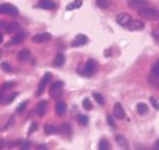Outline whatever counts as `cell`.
<instances>
[{"mask_svg": "<svg viewBox=\"0 0 159 150\" xmlns=\"http://www.w3.org/2000/svg\"><path fill=\"white\" fill-rule=\"evenodd\" d=\"M138 14L142 17V19L147 20H155L159 17V11L155 9V8H150V6H142L138 9Z\"/></svg>", "mask_w": 159, "mask_h": 150, "instance_id": "1", "label": "cell"}, {"mask_svg": "<svg viewBox=\"0 0 159 150\" xmlns=\"http://www.w3.org/2000/svg\"><path fill=\"white\" fill-rule=\"evenodd\" d=\"M97 68H98V64H97V61H93V60H89L86 64H84V68L78 72L81 75H84V77H92V75L95 74V71H97Z\"/></svg>", "mask_w": 159, "mask_h": 150, "instance_id": "2", "label": "cell"}, {"mask_svg": "<svg viewBox=\"0 0 159 150\" xmlns=\"http://www.w3.org/2000/svg\"><path fill=\"white\" fill-rule=\"evenodd\" d=\"M150 84L155 86L156 89H159V60L155 63V66L152 68V72H150Z\"/></svg>", "mask_w": 159, "mask_h": 150, "instance_id": "3", "label": "cell"}, {"mask_svg": "<svg viewBox=\"0 0 159 150\" xmlns=\"http://www.w3.org/2000/svg\"><path fill=\"white\" fill-rule=\"evenodd\" d=\"M0 14H6V16H19V9L11 5V3H2L0 5Z\"/></svg>", "mask_w": 159, "mask_h": 150, "instance_id": "4", "label": "cell"}, {"mask_svg": "<svg viewBox=\"0 0 159 150\" xmlns=\"http://www.w3.org/2000/svg\"><path fill=\"white\" fill-rule=\"evenodd\" d=\"M20 29L19 23H6V21H0V31H5L8 34H12V32H17Z\"/></svg>", "mask_w": 159, "mask_h": 150, "instance_id": "5", "label": "cell"}, {"mask_svg": "<svg viewBox=\"0 0 159 150\" xmlns=\"http://www.w3.org/2000/svg\"><path fill=\"white\" fill-rule=\"evenodd\" d=\"M51 80H52V75L49 74V72L44 74V77L41 78V81H40V84H39V89H37V95H39V96L43 94V91L46 89V86H48V83H49Z\"/></svg>", "mask_w": 159, "mask_h": 150, "instance_id": "6", "label": "cell"}, {"mask_svg": "<svg viewBox=\"0 0 159 150\" xmlns=\"http://www.w3.org/2000/svg\"><path fill=\"white\" fill-rule=\"evenodd\" d=\"M144 23L141 21V20H130L127 25H125V28L127 29H130V31H141V29H144Z\"/></svg>", "mask_w": 159, "mask_h": 150, "instance_id": "7", "label": "cell"}, {"mask_svg": "<svg viewBox=\"0 0 159 150\" xmlns=\"http://www.w3.org/2000/svg\"><path fill=\"white\" fill-rule=\"evenodd\" d=\"M130 20H132V17H130L129 14H125V12L116 14V23H118V25H121V26H124V28H125V25H127Z\"/></svg>", "mask_w": 159, "mask_h": 150, "instance_id": "8", "label": "cell"}, {"mask_svg": "<svg viewBox=\"0 0 159 150\" xmlns=\"http://www.w3.org/2000/svg\"><path fill=\"white\" fill-rule=\"evenodd\" d=\"M87 37L84 35V34H78L77 37L74 38V41H72V46L74 48H77V46H83V45H87Z\"/></svg>", "mask_w": 159, "mask_h": 150, "instance_id": "9", "label": "cell"}, {"mask_svg": "<svg viewBox=\"0 0 159 150\" xmlns=\"http://www.w3.org/2000/svg\"><path fill=\"white\" fill-rule=\"evenodd\" d=\"M51 40V34L49 32H43V34H37L32 37L34 43H44V41H49Z\"/></svg>", "mask_w": 159, "mask_h": 150, "instance_id": "10", "label": "cell"}, {"mask_svg": "<svg viewBox=\"0 0 159 150\" xmlns=\"http://www.w3.org/2000/svg\"><path fill=\"white\" fill-rule=\"evenodd\" d=\"M113 115L118 118V120H124L125 118V112H124V109H122V106L116 103L115 106H113Z\"/></svg>", "mask_w": 159, "mask_h": 150, "instance_id": "11", "label": "cell"}, {"mask_svg": "<svg viewBox=\"0 0 159 150\" xmlns=\"http://www.w3.org/2000/svg\"><path fill=\"white\" fill-rule=\"evenodd\" d=\"M129 6L135 8V9H139L142 6H148V2L147 0H129Z\"/></svg>", "mask_w": 159, "mask_h": 150, "instance_id": "12", "label": "cell"}, {"mask_svg": "<svg viewBox=\"0 0 159 150\" xmlns=\"http://www.w3.org/2000/svg\"><path fill=\"white\" fill-rule=\"evenodd\" d=\"M61 89H63V83L61 81H55L52 86H51V96H57V95L61 92Z\"/></svg>", "mask_w": 159, "mask_h": 150, "instance_id": "13", "label": "cell"}, {"mask_svg": "<svg viewBox=\"0 0 159 150\" xmlns=\"http://www.w3.org/2000/svg\"><path fill=\"white\" fill-rule=\"evenodd\" d=\"M37 8H43V9H54L55 3L52 0H40L37 3Z\"/></svg>", "mask_w": 159, "mask_h": 150, "instance_id": "14", "label": "cell"}, {"mask_svg": "<svg viewBox=\"0 0 159 150\" xmlns=\"http://www.w3.org/2000/svg\"><path fill=\"white\" fill-rule=\"evenodd\" d=\"M46 107H48V103H46V101H40L39 104L35 106V113H37L39 116H43L44 112H46Z\"/></svg>", "mask_w": 159, "mask_h": 150, "instance_id": "15", "label": "cell"}, {"mask_svg": "<svg viewBox=\"0 0 159 150\" xmlns=\"http://www.w3.org/2000/svg\"><path fill=\"white\" fill-rule=\"evenodd\" d=\"M25 38H26V32H19V34H16V35H14V38L11 40V45H17V43H21Z\"/></svg>", "mask_w": 159, "mask_h": 150, "instance_id": "16", "label": "cell"}, {"mask_svg": "<svg viewBox=\"0 0 159 150\" xmlns=\"http://www.w3.org/2000/svg\"><path fill=\"white\" fill-rule=\"evenodd\" d=\"M115 139H116V143H118L119 146L122 147V149H129V141L124 138V136H121V135H116L115 136Z\"/></svg>", "mask_w": 159, "mask_h": 150, "instance_id": "17", "label": "cell"}, {"mask_svg": "<svg viewBox=\"0 0 159 150\" xmlns=\"http://www.w3.org/2000/svg\"><path fill=\"white\" fill-rule=\"evenodd\" d=\"M16 96H17V94H11V95H8V96H0V103L2 104H9L11 101H14L16 100Z\"/></svg>", "mask_w": 159, "mask_h": 150, "instance_id": "18", "label": "cell"}, {"mask_svg": "<svg viewBox=\"0 0 159 150\" xmlns=\"http://www.w3.org/2000/svg\"><path fill=\"white\" fill-rule=\"evenodd\" d=\"M55 109H57V113H58L60 116H63V115L66 113V103H64V101H58Z\"/></svg>", "mask_w": 159, "mask_h": 150, "instance_id": "19", "label": "cell"}, {"mask_svg": "<svg viewBox=\"0 0 159 150\" xmlns=\"http://www.w3.org/2000/svg\"><path fill=\"white\" fill-rule=\"evenodd\" d=\"M19 60H23V61H26V60H31V52H29L28 49H23V51H20V52H19Z\"/></svg>", "mask_w": 159, "mask_h": 150, "instance_id": "20", "label": "cell"}, {"mask_svg": "<svg viewBox=\"0 0 159 150\" xmlns=\"http://www.w3.org/2000/svg\"><path fill=\"white\" fill-rule=\"evenodd\" d=\"M136 112L139 115H145V113L148 112V107H147V104H144V103H139L138 106H136Z\"/></svg>", "mask_w": 159, "mask_h": 150, "instance_id": "21", "label": "cell"}, {"mask_svg": "<svg viewBox=\"0 0 159 150\" xmlns=\"http://www.w3.org/2000/svg\"><path fill=\"white\" fill-rule=\"evenodd\" d=\"M63 64H64V55H63V54H58V55L55 57V60H54V66L61 68Z\"/></svg>", "mask_w": 159, "mask_h": 150, "instance_id": "22", "label": "cell"}, {"mask_svg": "<svg viewBox=\"0 0 159 150\" xmlns=\"http://www.w3.org/2000/svg\"><path fill=\"white\" fill-rule=\"evenodd\" d=\"M44 132H46L48 135H54V133H57V132H58V129H57L55 126L48 124V126H44Z\"/></svg>", "mask_w": 159, "mask_h": 150, "instance_id": "23", "label": "cell"}, {"mask_svg": "<svg viewBox=\"0 0 159 150\" xmlns=\"http://www.w3.org/2000/svg\"><path fill=\"white\" fill-rule=\"evenodd\" d=\"M98 149H99V150H102V149L109 150V149H110V146H109V141H107V139H99Z\"/></svg>", "mask_w": 159, "mask_h": 150, "instance_id": "24", "label": "cell"}, {"mask_svg": "<svg viewBox=\"0 0 159 150\" xmlns=\"http://www.w3.org/2000/svg\"><path fill=\"white\" fill-rule=\"evenodd\" d=\"M81 5H83L81 0H75V2H72L70 5H67V11H72V9H75V8H80Z\"/></svg>", "mask_w": 159, "mask_h": 150, "instance_id": "25", "label": "cell"}, {"mask_svg": "<svg viewBox=\"0 0 159 150\" xmlns=\"http://www.w3.org/2000/svg\"><path fill=\"white\" fill-rule=\"evenodd\" d=\"M83 107H84L86 110H92V109H93V107H92V103H90L89 98H84V100H83Z\"/></svg>", "mask_w": 159, "mask_h": 150, "instance_id": "26", "label": "cell"}, {"mask_svg": "<svg viewBox=\"0 0 159 150\" xmlns=\"http://www.w3.org/2000/svg\"><path fill=\"white\" fill-rule=\"evenodd\" d=\"M60 130L63 132V135H66V136H70V126H69V124H63Z\"/></svg>", "mask_w": 159, "mask_h": 150, "instance_id": "27", "label": "cell"}, {"mask_svg": "<svg viewBox=\"0 0 159 150\" xmlns=\"http://www.w3.org/2000/svg\"><path fill=\"white\" fill-rule=\"evenodd\" d=\"M14 86H16L14 81H8V83H3V86H2L0 89H2V91H8V89H12Z\"/></svg>", "mask_w": 159, "mask_h": 150, "instance_id": "28", "label": "cell"}, {"mask_svg": "<svg viewBox=\"0 0 159 150\" xmlns=\"http://www.w3.org/2000/svg\"><path fill=\"white\" fill-rule=\"evenodd\" d=\"M92 96L95 98V101H97L98 104H104V96H102L101 94H98V92H95V94L92 95Z\"/></svg>", "mask_w": 159, "mask_h": 150, "instance_id": "29", "label": "cell"}, {"mask_svg": "<svg viewBox=\"0 0 159 150\" xmlns=\"http://www.w3.org/2000/svg\"><path fill=\"white\" fill-rule=\"evenodd\" d=\"M78 123L81 124V126H87L89 118H87V116H84V115H80V116H78Z\"/></svg>", "mask_w": 159, "mask_h": 150, "instance_id": "30", "label": "cell"}, {"mask_svg": "<svg viewBox=\"0 0 159 150\" xmlns=\"http://www.w3.org/2000/svg\"><path fill=\"white\" fill-rule=\"evenodd\" d=\"M19 147H20V149H31V144H29L28 141H20Z\"/></svg>", "mask_w": 159, "mask_h": 150, "instance_id": "31", "label": "cell"}, {"mask_svg": "<svg viewBox=\"0 0 159 150\" xmlns=\"http://www.w3.org/2000/svg\"><path fill=\"white\" fill-rule=\"evenodd\" d=\"M97 5L99 8H107L109 6V2L107 0H97Z\"/></svg>", "mask_w": 159, "mask_h": 150, "instance_id": "32", "label": "cell"}, {"mask_svg": "<svg viewBox=\"0 0 159 150\" xmlns=\"http://www.w3.org/2000/svg\"><path fill=\"white\" fill-rule=\"evenodd\" d=\"M26 106H28V101H23L19 107H17V113H21V112H23V110L26 109Z\"/></svg>", "mask_w": 159, "mask_h": 150, "instance_id": "33", "label": "cell"}, {"mask_svg": "<svg viewBox=\"0 0 159 150\" xmlns=\"http://www.w3.org/2000/svg\"><path fill=\"white\" fill-rule=\"evenodd\" d=\"M150 103L155 106V109H158V110H159V101L156 100V98H153V96H152V98H150Z\"/></svg>", "mask_w": 159, "mask_h": 150, "instance_id": "34", "label": "cell"}, {"mask_svg": "<svg viewBox=\"0 0 159 150\" xmlns=\"http://www.w3.org/2000/svg\"><path fill=\"white\" fill-rule=\"evenodd\" d=\"M107 123H109V126H110L112 129H115V121H113V118H112L110 115L107 116Z\"/></svg>", "mask_w": 159, "mask_h": 150, "instance_id": "35", "label": "cell"}, {"mask_svg": "<svg viewBox=\"0 0 159 150\" xmlns=\"http://www.w3.org/2000/svg\"><path fill=\"white\" fill-rule=\"evenodd\" d=\"M2 69L6 71V72H9V71H11V64H8V63H2Z\"/></svg>", "mask_w": 159, "mask_h": 150, "instance_id": "36", "label": "cell"}, {"mask_svg": "<svg viewBox=\"0 0 159 150\" xmlns=\"http://www.w3.org/2000/svg\"><path fill=\"white\" fill-rule=\"evenodd\" d=\"M37 127H39V126H37V124H35V123H34V124H32V126H31V129H29V135H31V133H32V132H35V130H37Z\"/></svg>", "mask_w": 159, "mask_h": 150, "instance_id": "37", "label": "cell"}, {"mask_svg": "<svg viewBox=\"0 0 159 150\" xmlns=\"http://www.w3.org/2000/svg\"><path fill=\"white\" fill-rule=\"evenodd\" d=\"M37 149H40V150H41V149L46 150V149H48V146H46V144H40V146H37Z\"/></svg>", "mask_w": 159, "mask_h": 150, "instance_id": "38", "label": "cell"}, {"mask_svg": "<svg viewBox=\"0 0 159 150\" xmlns=\"http://www.w3.org/2000/svg\"><path fill=\"white\" fill-rule=\"evenodd\" d=\"M155 149H156V150H159V139H158V141H156V144H155Z\"/></svg>", "mask_w": 159, "mask_h": 150, "instance_id": "39", "label": "cell"}, {"mask_svg": "<svg viewBox=\"0 0 159 150\" xmlns=\"http://www.w3.org/2000/svg\"><path fill=\"white\" fill-rule=\"evenodd\" d=\"M3 144H5V143H3V139H0V149L3 147Z\"/></svg>", "mask_w": 159, "mask_h": 150, "instance_id": "40", "label": "cell"}, {"mask_svg": "<svg viewBox=\"0 0 159 150\" xmlns=\"http://www.w3.org/2000/svg\"><path fill=\"white\" fill-rule=\"evenodd\" d=\"M0 57H2V51H0Z\"/></svg>", "mask_w": 159, "mask_h": 150, "instance_id": "41", "label": "cell"}, {"mask_svg": "<svg viewBox=\"0 0 159 150\" xmlns=\"http://www.w3.org/2000/svg\"><path fill=\"white\" fill-rule=\"evenodd\" d=\"M0 41H2V35H0Z\"/></svg>", "mask_w": 159, "mask_h": 150, "instance_id": "42", "label": "cell"}, {"mask_svg": "<svg viewBox=\"0 0 159 150\" xmlns=\"http://www.w3.org/2000/svg\"><path fill=\"white\" fill-rule=\"evenodd\" d=\"M0 96H2V95H0Z\"/></svg>", "mask_w": 159, "mask_h": 150, "instance_id": "43", "label": "cell"}]
</instances>
